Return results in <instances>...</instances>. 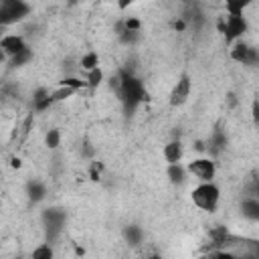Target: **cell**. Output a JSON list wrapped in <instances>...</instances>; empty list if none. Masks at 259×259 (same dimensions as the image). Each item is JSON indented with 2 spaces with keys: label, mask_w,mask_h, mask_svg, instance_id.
<instances>
[{
  "label": "cell",
  "mask_w": 259,
  "mask_h": 259,
  "mask_svg": "<svg viewBox=\"0 0 259 259\" xmlns=\"http://www.w3.org/2000/svg\"><path fill=\"white\" fill-rule=\"evenodd\" d=\"M223 4H225V10H227V12L243 14V12L253 4V0H223Z\"/></svg>",
  "instance_id": "cell-20"
},
{
  "label": "cell",
  "mask_w": 259,
  "mask_h": 259,
  "mask_svg": "<svg viewBox=\"0 0 259 259\" xmlns=\"http://www.w3.org/2000/svg\"><path fill=\"white\" fill-rule=\"evenodd\" d=\"M249 28V22L243 14H233V12H227L219 24V30L223 32L225 40L227 42H237L243 38V34L247 32Z\"/></svg>",
  "instance_id": "cell-4"
},
{
  "label": "cell",
  "mask_w": 259,
  "mask_h": 259,
  "mask_svg": "<svg viewBox=\"0 0 259 259\" xmlns=\"http://www.w3.org/2000/svg\"><path fill=\"white\" fill-rule=\"evenodd\" d=\"M162 156H164L166 164H178V162L182 160V156H184V146H182V142H180V140H170V142L164 146Z\"/></svg>",
  "instance_id": "cell-11"
},
{
  "label": "cell",
  "mask_w": 259,
  "mask_h": 259,
  "mask_svg": "<svg viewBox=\"0 0 259 259\" xmlns=\"http://www.w3.org/2000/svg\"><path fill=\"white\" fill-rule=\"evenodd\" d=\"M251 117L255 123H259V99L257 97L251 101Z\"/></svg>",
  "instance_id": "cell-28"
},
{
  "label": "cell",
  "mask_w": 259,
  "mask_h": 259,
  "mask_svg": "<svg viewBox=\"0 0 259 259\" xmlns=\"http://www.w3.org/2000/svg\"><path fill=\"white\" fill-rule=\"evenodd\" d=\"M225 148H227V136H225V132L214 130V132L210 134V138H208V152H210V154H219V152H223Z\"/></svg>",
  "instance_id": "cell-16"
},
{
  "label": "cell",
  "mask_w": 259,
  "mask_h": 259,
  "mask_svg": "<svg viewBox=\"0 0 259 259\" xmlns=\"http://www.w3.org/2000/svg\"><path fill=\"white\" fill-rule=\"evenodd\" d=\"M111 87H115L117 97L121 101V107L127 115L136 113V109L148 99V91L144 87V81L127 67L119 69L115 79L111 77Z\"/></svg>",
  "instance_id": "cell-1"
},
{
  "label": "cell",
  "mask_w": 259,
  "mask_h": 259,
  "mask_svg": "<svg viewBox=\"0 0 259 259\" xmlns=\"http://www.w3.org/2000/svg\"><path fill=\"white\" fill-rule=\"evenodd\" d=\"M121 237L130 247H140L144 243V229L140 225H125Z\"/></svg>",
  "instance_id": "cell-13"
},
{
  "label": "cell",
  "mask_w": 259,
  "mask_h": 259,
  "mask_svg": "<svg viewBox=\"0 0 259 259\" xmlns=\"http://www.w3.org/2000/svg\"><path fill=\"white\" fill-rule=\"evenodd\" d=\"M45 144L49 150H57L61 146V130L59 127H51L45 136Z\"/></svg>",
  "instance_id": "cell-22"
},
{
  "label": "cell",
  "mask_w": 259,
  "mask_h": 259,
  "mask_svg": "<svg viewBox=\"0 0 259 259\" xmlns=\"http://www.w3.org/2000/svg\"><path fill=\"white\" fill-rule=\"evenodd\" d=\"M241 214L251 223H259V198L253 194L245 196L241 202Z\"/></svg>",
  "instance_id": "cell-12"
},
{
  "label": "cell",
  "mask_w": 259,
  "mask_h": 259,
  "mask_svg": "<svg viewBox=\"0 0 259 259\" xmlns=\"http://www.w3.org/2000/svg\"><path fill=\"white\" fill-rule=\"evenodd\" d=\"M32 57H34V53H32V49H30V47H26V49H22L20 53H16L14 57H10V59H8V65H10L12 69H18V67H24V65H28V63L32 61Z\"/></svg>",
  "instance_id": "cell-17"
},
{
  "label": "cell",
  "mask_w": 259,
  "mask_h": 259,
  "mask_svg": "<svg viewBox=\"0 0 259 259\" xmlns=\"http://www.w3.org/2000/svg\"><path fill=\"white\" fill-rule=\"evenodd\" d=\"M115 2H117V8H119V10H127L136 0H115Z\"/></svg>",
  "instance_id": "cell-29"
},
{
  "label": "cell",
  "mask_w": 259,
  "mask_h": 259,
  "mask_svg": "<svg viewBox=\"0 0 259 259\" xmlns=\"http://www.w3.org/2000/svg\"><path fill=\"white\" fill-rule=\"evenodd\" d=\"M85 79H87L89 89H95V87H99V85L103 83L105 75H103L101 67H95V69H91V71H87V73H85Z\"/></svg>",
  "instance_id": "cell-21"
},
{
  "label": "cell",
  "mask_w": 259,
  "mask_h": 259,
  "mask_svg": "<svg viewBox=\"0 0 259 259\" xmlns=\"http://www.w3.org/2000/svg\"><path fill=\"white\" fill-rule=\"evenodd\" d=\"M231 59L239 65H245V67H257L259 65V49L243 42V40H237L233 42V49H231Z\"/></svg>",
  "instance_id": "cell-7"
},
{
  "label": "cell",
  "mask_w": 259,
  "mask_h": 259,
  "mask_svg": "<svg viewBox=\"0 0 259 259\" xmlns=\"http://www.w3.org/2000/svg\"><path fill=\"white\" fill-rule=\"evenodd\" d=\"M166 178H168L172 184L180 186V184H184L186 178H188V168L182 166L180 162H178V164H168V168H166Z\"/></svg>",
  "instance_id": "cell-14"
},
{
  "label": "cell",
  "mask_w": 259,
  "mask_h": 259,
  "mask_svg": "<svg viewBox=\"0 0 259 259\" xmlns=\"http://www.w3.org/2000/svg\"><path fill=\"white\" fill-rule=\"evenodd\" d=\"M32 12V6L26 0H0V24L10 26L22 22Z\"/></svg>",
  "instance_id": "cell-3"
},
{
  "label": "cell",
  "mask_w": 259,
  "mask_h": 259,
  "mask_svg": "<svg viewBox=\"0 0 259 259\" xmlns=\"http://www.w3.org/2000/svg\"><path fill=\"white\" fill-rule=\"evenodd\" d=\"M79 67H81V71H91V69H95V67H99V55H97V51H87V53H83L81 55V59H79Z\"/></svg>",
  "instance_id": "cell-18"
},
{
  "label": "cell",
  "mask_w": 259,
  "mask_h": 259,
  "mask_svg": "<svg viewBox=\"0 0 259 259\" xmlns=\"http://www.w3.org/2000/svg\"><path fill=\"white\" fill-rule=\"evenodd\" d=\"M40 219H42V227L47 231V237L53 241V239H57L61 235V231L65 227V221H67V214L59 206H49V208L42 210Z\"/></svg>",
  "instance_id": "cell-5"
},
{
  "label": "cell",
  "mask_w": 259,
  "mask_h": 259,
  "mask_svg": "<svg viewBox=\"0 0 259 259\" xmlns=\"http://www.w3.org/2000/svg\"><path fill=\"white\" fill-rule=\"evenodd\" d=\"M210 241L214 245H229V241H233V237L227 231V227H214V229H210Z\"/></svg>",
  "instance_id": "cell-19"
},
{
  "label": "cell",
  "mask_w": 259,
  "mask_h": 259,
  "mask_svg": "<svg viewBox=\"0 0 259 259\" xmlns=\"http://www.w3.org/2000/svg\"><path fill=\"white\" fill-rule=\"evenodd\" d=\"M26 194H28L30 202H40L47 196V184L40 182V180H30L26 184Z\"/></svg>",
  "instance_id": "cell-15"
},
{
  "label": "cell",
  "mask_w": 259,
  "mask_h": 259,
  "mask_svg": "<svg viewBox=\"0 0 259 259\" xmlns=\"http://www.w3.org/2000/svg\"><path fill=\"white\" fill-rule=\"evenodd\" d=\"M26 47H28L26 38H24L22 34H16V32L2 34V38H0V49H2V55H4L6 59L14 57L16 53H20V51L26 49Z\"/></svg>",
  "instance_id": "cell-9"
},
{
  "label": "cell",
  "mask_w": 259,
  "mask_h": 259,
  "mask_svg": "<svg viewBox=\"0 0 259 259\" xmlns=\"http://www.w3.org/2000/svg\"><path fill=\"white\" fill-rule=\"evenodd\" d=\"M115 34H117L119 45H123V47H136V45L142 40V30L125 28L123 20H119V22L115 24Z\"/></svg>",
  "instance_id": "cell-10"
},
{
  "label": "cell",
  "mask_w": 259,
  "mask_h": 259,
  "mask_svg": "<svg viewBox=\"0 0 259 259\" xmlns=\"http://www.w3.org/2000/svg\"><path fill=\"white\" fill-rule=\"evenodd\" d=\"M182 2H184L186 6H190V4H194V0H182Z\"/></svg>",
  "instance_id": "cell-30"
},
{
  "label": "cell",
  "mask_w": 259,
  "mask_h": 259,
  "mask_svg": "<svg viewBox=\"0 0 259 259\" xmlns=\"http://www.w3.org/2000/svg\"><path fill=\"white\" fill-rule=\"evenodd\" d=\"M123 24H125V28H132V30H142V22H140V18H136V16L123 18Z\"/></svg>",
  "instance_id": "cell-27"
},
{
  "label": "cell",
  "mask_w": 259,
  "mask_h": 259,
  "mask_svg": "<svg viewBox=\"0 0 259 259\" xmlns=\"http://www.w3.org/2000/svg\"><path fill=\"white\" fill-rule=\"evenodd\" d=\"M190 91H192V81H190V77H188V75H180V79L174 83V87H172V91H170V97H168L170 105H172V107L184 105V103L188 101V97H190Z\"/></svg>",
  "instance_id": "cell-8"
},
{
  "label": "cell",
  "mask_w": 259,
  "mask_h": 259,
  "mask_svg": "<svg viewBox=\"0 0 259 259\" xmlns=\"http://www.w3.org/2000/svg\"><path fill=\"white\" fill-rule=\"evenodd\" d=\"M101 170H103V162H99V160L93 158V160L89 162V176H91V180H99Z\"/></svg>",
  "instance_id": "cell-26"
},
{
  "label": "cell",
  "mask_w": 259,
  "mask_h": 259,
  "mask_svg": "<svg viewBox=\"0 0 259 259\" xmlns=\"http://www.w3.org/2000/svg\"><path fill=\"white\" fill-rule=\"evenodd\" d=\"M190 200L194 202L196 208L212 212V210H217V206L221 202V188H219V184L214 180L198 182L190 192Z\"/></svg>",
  "instance_id": "cell-2"
},
{
  "label": "cell",
  "mask_w": 259,
  "mask_h": 259,
  "mask_svg": "<svg viewBox=\"0 0 259 259\" xmlns=\"http://www.w3.org/2000/svg\"><path fill=\"white\" fill-rule=\"evenodd\" d=\"M55 255V251H53V247L49 245V243H42V245H38L36 249H32V253H30V257L32 259H51Z\"/></svg>",
  "instance_id": "cell-23"
},
{
  "label": "cell",
  "mask_w": 259,
  "mask_h": 259,
  "mask_svg": "<svg viewBox=\"0 0 259 259\" xmlns=\"http://www.w3.org/2000/svg\"><path fill=\"white\" fill-rule=\"evenodd\" d=\"M186 168H188V174L194 176L198 182H208V180H214L217 176V162L210 156L194 158L192 162H188Z\"/></svg>",
  "instance_id": "cell-6"
},
{
  "label": "cell",
  "mask_w": 259,
  "mask_h": 259,
  "mask_svg": "<svg viewBox=\"0 0 259 259\" xmlns=\"http://www.w3.org/2000/svg\"><path fill=\"white\" fill-rule=\"evenodd\" d=\"M73 93H75V89H73V87L61 85L59 89H55V91H53V99H55V103H57V101H65V99H69Z\"/></svg>",
  "instance_id": "cell-25"
},
{
  "label": "cell",
  "mask_w": 259,
  "mask_h": 259,
  "mask_svg": "<svg viewBox=\"0 0 259 259\" xmlns=\"http://www.w3.org/2000/svg\"><path fill=\"white\" fill-rule=\"evenodd\" d=\"M61 85H67V87H73L75 91H79V89H85V87H89L87 85V79H79V77H65L63 81H61Z\"/></svg>",
  "instance_id": "cell-24"
}]
</instances>
